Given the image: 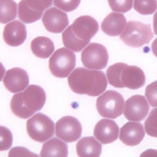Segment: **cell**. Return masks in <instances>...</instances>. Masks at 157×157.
Masks as SVG:
<instances>
[{"instance_id":"1","label":"cell","mask_w":157,"mask_h":157,"mask_svg":"<svg viewBox=\"0 0 157 157\" xmlns=\"http://www.w3.org/2000/svg\"><path fill=\"white\" fill-rule=\"evenodd\" d=\"M71 90L78 94L97 97L107 88L108 82L105 74L100 71L77 68L68 78Z\"/></svg>"},{"instance_id":"2","label":"cell","mask_w":157,"mask_h":157,"mask_svg":"<svg viewBox=\"0 0 157 157\" xmlns=\"http://www.w3.org/2000/svg\"><path fill=\"white\" fill-rule=\"evenodd\" d=\"M46 100V94L43 89L39 86L31 85L23 92L13 96L10 107L16 116L21 119H27L42 109Z\"/></svg>"},{"instance_id":"3","label":"cell","mask_w":157,"mask_h":157,"mask_svg":"<svg viewBox=\"0 0 157 157\" xmlns=\"http://www.w3.org/2000/svg\"><path fill=\"white\" fill-rule=\"evenodd\" d=\"M109 84L114 87L137 90L145 84L144 73L139 67L118 63L111 65L106 71Z\"/></svg>"},{"instance_id":"4","label":"cell","mask_w":157,"mask_h":157,"mask_svg":"<svg viewBox=\"0 0 157 157\" xmlns=\"http://www.w3.org/2000/svg\"><path fill=\"white\" fill-rule=\"evenodd\" d=\"M153 37L150 25L134 21L128 22L120 36L127 46L136 48L148 44Z\"/></svg>"},{"instance_id":"5","label":"cell","mask_w":157,"mask_h":157,"mask_svg":"<svg viewBox=\"0 0 157 157\" xmlns=\"http://www.w3.org/2000/svg\"><path fill=\"white\" fill-rule=\"evenodd\" d=\"M124 103V98L120 93L109 90L97 99L96 106L101 117L115 119L122 114Z\"/></svg>"},{"instance_id":"6","label":"cell","mask_w":157,"mask_h":157,"mask_svg":"<svg viewBox=\"0 0 157 157\" xmlns=\"http://www.w3.org/2000/svg\"><path fill=\"white\" fill-rule=\"evenodd\" d=\"M76 63L75 54L70 50L61 48L56 51L49 60V69L52 74L58 78L67 77Z\"/></svg>"},{"instance_id":"7","label":"cell","mask_w":157,"mask_h":157,"mask_svg":"<svg viewBox=\"0 0 157 157\" xmlns=\"http://www.w3.org/2000/svg\"><path fill=\"white\" fill-rule=\"evenodd\" d=\"M54 125V123L49 117L37 113L27 121V132L31 139L42 143L53 136Z\"/></svg>"},{"instance_id":"8","label":"cell","mask_w":157,"mask_h":157,"mask_svg":"<svg viewBox=\"0 0 157 157\" xmlns=\"http://www.w3.org/2000/svg\"><path fill=\"white\" fill-rule=\"evenodd\" d=\"M108 59L107 49L99 43H90L81 53L82 63L88 69L103 70L107 66Z\"/></svg>"},{"instance_id":"9","label":"cell","mask_w":157,"mask_h":157,"mask_svg":"<svg viewBox=\"0 0 157 157\" xmlns=\"http://www.w3.org/2000/svg\"><path fill=\"white\" fill-rule=\"evenodd\" d=\"M80 122L74 117L67 116L62 117L56 122V136L66 143L77 141L82 134Z\"/></svg>"},{"instance_id":"10","label":"cell","mask_w":157,"mask_h":157,"mask_svg":"<svg viewBox=\"0 0 157 157\" xmlns=\"http://www.w3.org/2000/svg\"><path fill=\"white\" fill-rule=\"evenodd\" d=\"M149 109V104L143 96L134 95L126 100L124 114L128 121H142L147 116Z\"/></svg>"},{"instance_id":"11","label":"cell","mask_w":157,"mask_h":157,"mask_svg":"<svg viewBox=\"0 0 157 157\" xmlns=\"http://www.w3.org/2000/svg\"><path fill=\"white\" fill-rule=\"evenodd\" d=\"M75 36L82 41L90 42L99 30L96 20L89 16H82L77 18L71 25Z\"/></svg>"},{"instance_id":"12","label":"cell","mask_w":157,"mask_h":157,"mask_svg":"<svg viewBox=\"0 0 157 157\" xmlns=\"http://www.w3.org/2000/svg\"><path fill=\"white\" fill-rule=\"evenodd\" d=\"M42 21L46 29L53 33H60L69 24L65 13L55 7H51L44 13Z\"/></svg>"},{"instance_id":"13","label":"cell","mask_w":157,"mask_h":157,"mask_svg":"<svg viewBox=\"0 0 157 157\" xmlns=\"http://www.w3.org/2000/svg\"><path fill=\"white\" fill-rule=\"evenodd\" d=\"M3 82L8 91L15 93L23 91L26 88L28 85L29 79L25 70L14 68L6 72Z\"/></svg>"},{"instance_id":"14","label":"cell","mask_w":157,"mask_h":157,"mask_svg":"<svg viewBox=\"0 0 157 157\" xmlns=\"http://www.w3.org/2000/svg\"><path fill=\"white\" fill-rule=\"evenodd\" d=\"M120 128L114 121L102 119L96 124L94 135L96 138L103 144H111L119 137Z\"/></svg>"},{"instance_id":"15","label":"cell","mask_w":157,"mask_h":157,"mask_svg":"<svg viewBox=\"0 0 157 157\" xmlns=\"http://www.w3.org/2000/svg\"><path fill=\"white\" fill-rule=\"evenodd\" d=\"M143 126L140 123L129 122L121 128L120 138L128 146L138 145L145 137Z\"/></svg>"},{"instance_id":"16","label":"cell","mask_w":157,"mask_h":157,"mask_svg":"<svg viewBox=\"0 0 157 157\" xmlns=\"http://www.w3.org/2000/svg\"><path fill=\"white\" fill-rule=\"evenodd\" d=\"M26 29L25 25L18 20L10 22L5 26L3 32L4 40L11 47L22 45L26 38Z\"/></svg>"},{"instance_id":"17","label":"cell","mask_w":157,"mask_h":157,"mask_svg":"<svg viewBox=\"0 0 157 157\" xmlns=\"http://www.w3.org/2000/svg\"><path fill=\"white\" fill-rule=\"evenodd\" d=\"M126 26V19L122 14L111 13L108 15L101 24L102 31L111 36H116L120 35Z\"/></svg>"},{"instance_id":"18","label":"cell","mask_w":157,"mask_h":157,"mask_svg":"<svg viewBox=\"0 0 157 157\" xmlns=\"http://www.w3.org/2000/svg\"><path fill=\"white\" fill-rule=\"evenodd\" d=\"M76 151L79 157H100L102 146L92 136L83 137L77 144Z\"/></svg>"},{"instance_id":"19","label":"cell","mask_w":157,"mask_h":157,"mask_svg":"<svg viewBox=\"0 0 157 157\" xmlns=\"http://www.w3.org/2000/svg\"><path fill=\"white\" fill-rule=\"evenodd\" d=\"M68 155L67 145L56 138L43 144L40 153L41 157H67Z\"/></svg>"},{"instance_id":"20","label":"cell","mask_w":157,"mask_h":157,"mask_svg":"<svg viewBox=\"0 0 157 157\" xmlns=\"http://www.w3.org/2000/svg\"><path fill=\"white\" fill-rule=\"evenodd\" d=\"M32 52L38 58L46 59L54 51L53 42L49 38L39 36L33 39L30 44Z\"/></svg>"},{"instance_id":"21","label":"cell","mask_w":157,"mask_h":157,"mask_svg":"<svg viewBox=\"0 0 157 157\" xmlns=\"http://www.w3.org/2000/svg\"><path fill=\"white\" fill-rule=\"evenodd\" d=\"M62 36L65 47L75 52L81 51L89 43L78 39L73 33L71 25L64 31Z\"/></svg>"},{"instance_id":"22","label":"cell","mask_w":157,"mask_h":157,"mask_svg":"<svg viewBox=\"0 0 157 157\" xmlns=\"http://www.w3.org/2000/svg\"><path fill=\"white\" fill-rule=\"evenodd\" d=\"M42 12L30 8L25 0H21L18 3V17L21 21L26 24L33 23L40 19Z\"/></svg>"},{"instance_id":"23","label":"cell","mask_w":157,"mask_h":157,"mask_svg":"<svg viewBox=\"0 0 157 157\" xmlns=\"http://www.w3.org/2000/svg\"><path fill=\"white\" fill-rule=\"evenodd\" d=\"M17 16L16 3L13 0H0V22L6 24Z\"/></svg>"},{"instance_id":"24","label":"cell","mask_w":157,"mask_h":157,"mask_svg":"<svg viewBox=\"0 0 157 157\" xmlns=\"http://www.w3.org/2000/svg\"><path fill=\"white\" fill-rule=\"evenodd\" d=\"M134 8L141 14L154 13L157 8V0H134Z\"/></svg>"},{"instance_id":"25","label":"cell","mask_w":157,"mask_h":157,"mask_svg":"<svg viewBox=\"0 0 157 157\" xmlns=\"http://www.w3.org/2000/svg\"><path fill=\"white\" fill-rule=\"evenodd\" d=\"M145 129L148 135L157 137V108L153 109L144 122Z\"/></svg>"},{"instance_id":"26","label":"cell","mask_w":157,"mask_h":157,"mask_svg":"<svg viewBox=\"0 0 157 157\" xmlns=\"http://www.w3.org/2000/svg\"><path fill=\"white\" fill-rule=\"evenodd\" d=\"M112 11L126 13L132 8L133 0H108Z\"/></svg>"},{"instance_id":"27","label":"cell","mask_w":157,"mask_h":157,"mask_svg":"<svg viewBox=\"0 0 157 157\" xmlns=\"http://www.w3.org/2000/svg\"><path fill=\"white\" fill-rule=\"evenodd\" d=\"M0 150L6 151L10 148L13 143V136L11 132L3 126L0 127Z\"/></svg>"},{"instance_id":"28","label":"cell","mask_w":157,"mask_h":157,"mask_svg":"<svg viewBox=\"0 0 157 157\" xmlns=\"http://www.w3.org/2000/svg\"><path fill=\"white\" fill-rule=\"evenodd\" d=\"M81 0H53L56 7L66 12H72L77 8Z\"/></svg>"},{"instance_id":"29","label":"cell","mask_w":157,"mask_h":157,"mask_svg":"<svg viewBox=\"0 0 157 157\" xmlns=\"http://www.w3.org/2000/svg\"><path fill=\"white\" fill-rule=\"evenodd\" d=\"M145 96L152 107H157V80L146 87Z\"/></svg>"},{"instance_id":"30","label":"cell","mask_w":157,"mask_h":157,"mask_svg":"<svg viewBox=\"0 0 157 157\" xmlns=\"http://www.w3.org/2000/svg\"><path fill=\"white\" fill-rule=\"evenodd\" d=\"M29 7L36 11L43 12L52 3V0H25Z\"/></svg>"},{"instance_id":"31","label":"cell","mask_w":157,"mask_h":157,"mask_svg":"<svg viewBox=\"0 0 157 157\" xmlns=\"http://www.w3.org/2000/svg\"><path fill=\"white\" fill-rule=\"evenodd\" d=\"M8 157H39L38 155L21 147L12 148L8 153Z\"/></svg>"},{"instance_id":"32","label":"cell","mask_w":157,"mask_h":157,"mask_svg":"<svg viewBox=\"0 0 157 157\" xmlns=\"http://www.w3.org/2000/svg\"><path fill=\"white\" fill-rule=\"evenodd\" d=\"M140 157H157V150L153 149H147L143 152Z\"/></svg>"},{"instance_id":"33","label":"cell","mask_w":157,"mask_h":157,"mask_svg":"<svg viewBox=\"0 0 157 157\" xmlns=\"http://www.w3.org/2000/svg\"><path fill=\"white\" fill-rule=\"evenodd\" d=\"M152 50L153 54L157 58V38L154 40L152 44Z\"/></svg>"},{"instance_id":"34","label":"cell","mask_w":157,"mask_h":157,"mask_svg":"<svg viewBox=\"0 0 157 157\" xmlns=\"http://www.w3.org/2000/svg\"><path fill=\"white\" fill-rule=\"evenodd\" d=\"M153 25H154V33L157 36V11L156 13L154 15Z\"/></svg>"}]
</instances>
